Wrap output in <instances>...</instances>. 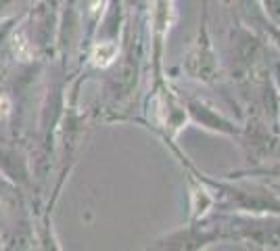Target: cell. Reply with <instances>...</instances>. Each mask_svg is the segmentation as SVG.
<instances>
[{"instance_id": "obj_1", "label": "cell", "mask_w": 280, "mask_h": 251, "mask_svg": "<svg viewBox=\"0 0 280 251\" xmlns=\"http://www.w3.org/2000/svg\"><path fill=\"white\" fill-rule=\"evenodd\" d=\"M117 59V46L113 42H100L92 50V63L98 67H107Z\"/></svg>"}, {"instance_id": "obj_2", "label": "cell", "mask_w": 280, "mask_h": 251, "mask_svg": "<svg viewBox=\"0 0 280 251\" xmlns=\"http://www.w3.org/2000/svg\"><path fill=\"white\" fill-rule=\"evenodd\" d=\"M15 55L19 57L21 61H27V59H29V44L25 42L23 36L15 38Z\"/></svg>"}, {"instance_id": "obj_3", "label": "cell", "mask_w": 280, "mask_h": 251, "mask_svg": "<svg viewBox=\"0 0 280 251\" xmlns=\"http://www.w3.org/2000/svg\"><path fill=\"white\" fill-rule=\"evenodd\" d=\"M11 113V98L9 96H0V120H5V117Z\"/></svg>"}]
</instances>
